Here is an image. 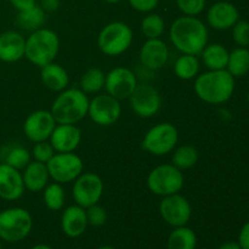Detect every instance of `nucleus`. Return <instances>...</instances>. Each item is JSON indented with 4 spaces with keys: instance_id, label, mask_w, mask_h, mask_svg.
I'll list each match as a JSON object with an SVG mask.
<instances>
[{
    "instance_id": "f257e3e1",
    "label": "nucleus",
    "mask_w": 249,
    "mask_h": 249,
    "mask_svg": "<svg viewBox=\"0 0 249 249\" xmlns=\"http://www.w3.org/2000/svg\"><path fill=\"white\" fill-rule=\"evenodd\" d=\"M208 28L197 16L182 15L178 17L169 28V38L173 45L181 53L201 55L208 44Z\"/></svg>"
},
{
    "instance_id": "f03ea898",
    "label": "nucleus",
    "mask_w": 249,
    "mask_h": 249,
    "mask_svg": "<svg viewBox=\"0 0 249 249\" xmlns=\"http://www.w3.org/2000/svg\"><path fill=\"white\" fill-rule=\"evenodd\" d=\"M194 89L198 99L209 105H223L232 97L235 78L226 70L207 71L195 78Z\"/></svg>"
},
{
    "instance_id": "7ed1b4c3",
    "label": "nucleus",
    "mask_w": 249,
    "mask_h": 249,
    "mask_svg": "<svg viewBox=\"0 0 249 249\" xmlns=\"http://www.w3.org/2000/svg\"><path fill=\"white\" fill-rule=\"evenodd\" d=\"M89 97L77 88H67L56 96L51 106V114L57 124H77L88 116Z\"/></svg>"
},
{
    "instance_id": "20e7f679",
    "label": "nucleus",
    "mask_w": 249,
    "mask_h": 249,
    "mask_svg": "<svg viewBox=\"0 0 249 249\" xmlns=\"http://www.w3.org/2000/svg\"><path fill=\"white\" fill-rule=\"evenodd\" d=\"M60 51V38L50 28H39L26 38L24 57L38 67H44L55 61Z\"/></svg>"
},
{
    "instance_id": "39448f33",
    "label": "nucleus",
    "mask_w": 249,
    "mask_h": 249,
    "mask_svg": "<svg viewBox=\"0 0 249 249\" xmlns=\"http://www.w3.org/2000/svg\"><path fill=\"white\" fill-rule=\"evenodd\" d=\"M134 40L133 29L122 21L106 24L97 36V46L107 56H119L128 51Z\"/></svg>"
},
{
    "instance_id": "423d86ee",
    "label": "nucleus",
    "mask_w": 249,
    "mask_h": 249,
    "mask_svg": "<svg viewBox=\"0 0 249 249\" xmlns=\"http://www.w3.org/2000/svg\"><path fill=\"white\" fill-rule=\"evenodd\" d=\"M33 219L27 209L14 207L0 212V240L15 243L31 233Z\"/></svg>"
},
{
    "instance_id": "0eeeda50",
    "label": "nucleus",
    "mask_w": 249,
    "mask_h": 249,
    "mask_svg": "<svg viewBox=\"0 0 249 249\" xmlns=\"http://www.w3.org/2000/svg\"><path fill=\"white\" fill-rule=\"evenodd\" d=\"M147 187L160 197L179 194L184 187V174L173 164H160L153 168L147 177Z\"/></svg>"
},
{
    "instance_id": "6e6552de",
    "label": "nucleus",
    "mask_w": 249,
    "mask_h": 249,
    "mask_svg": "<svg viewBox=\"0 0 249 249\" xmlns=\"http://www.w3.org/2000/svg\"><path fill=\"white\" fill-rule=\"evenodd\" d=\"M179 141V131L172 123L153 125L142 139V148L153 156H165L175 150Z\"/></svg>"
},
{
    "instance_id": "1a4fd4ad",
    "label": "nucleus",
    "mask_w": 249,
    "mask_h": 249,
    "mask_svg": "<svg viewBox=\"0 0 249 249\" xmlns=\"http://www.w3.org/2000/svg\"><path fill=\"white\" fill-rule=\"evenodd\" d=\"M104 181L96 173H82L74 180L72 189V196L75 204L89 208V207L97 204L104 195Z\"/></svg>"
},
{
    "instance_id": "9d476101",
    "label": "nucleus",
    "mask_w": 249,
    "mask_h": 249,
    "mask_svg": "<svg viewBox=\"0 0 249 249\" xmlns=\"http://www.w3.org/2000/svg\"><path fill=\"white\" fill-rule=\"evenodd\" d=\"M49 175L58 184L73 182L84 169L82 158L73 152L55 153L53 158L46 163Z\"/></svg>"
},
{
    "instance_id": "9b49d317",
    "label": "nucleus",
    "mask_w": 249,
    "mask_h": 249,
    "mask_svg": "<svg viewBox=\"0 0 249 249\" xmlns=\"http://www.w3.org/2000/svg\"><path fill=\"white\" fill-rule=\"evenodd\" d=\"M128 100L134 113L141 118H151L156 116L162 107L160 94L155 87L147 83L138 84Z\"/></svg>"
},
{
    "instance_id": "f8f14e48",
    "label": "nucleus",
    "mask_w": 249,
    "mask_h": 249,
    "mask_svg": "<svg viewBox=\"0 0 249 249\" xmlns=\"http://www.w3.org/2000/svg\"><path fill=\"white\" fill-rule=\"evenodd\" d=\"M160 214L163 220L173 228L187 225L192 215V207L189 199L180 194L162 197Z\"/></svg>"
},
{
    "instance_id": "ddd939ff",
    "label": "nucleus",
    "mask_w": 249,
    "mask_h": 249,
    "mask_svg": "<svg viewBox=\"0 0 249 249\" xmlns=\"http://www.w3.org/2000/svg\"><path fill=\"white\" fill-rule=\"evenodd\" d=\"M122 114L121 101L108 94L97 95L90 100L88 116L100 126H109L116 123Z\"/></svg>"
},
{
    "instance_id": "4468645a",
    "label": "nucleus",
    "mask_w": 249,
    "mask_h": 249,
    "mask_svg": "<svg viewBox=\"0 0 249 249\" xmlns=\"http://www.w3.org/2000/svg\"><path fill=\"white\" fill-rule=\"evenodd\" d=\"M139 82L135 73L126 67H116L109 71L105 79L106 92L117 100H128Z\"/></svg>"
},
{
    "instance_id": "2eb2a0df",
    "label": "nucleus",
    "mask_w": 249,
    "mask_h": 249,
    "mask_svg": "<svg viewBox=\"0 0 249 249\" xmlns=\"http://www.w3.org/2000/svg\"><path fill=\"white\" fill-rule=\"evenodd\" d=\"M57 125L55 118L50 111L38 109L29 114L23 123V133L26 138L32 142L48 141Z\"/></svg>"
},
{
    "instance_id": "dca6fc26",
    "label": "nucleus",
    "mask_w": 249,
    "mask_h": 249,
    "mask_svg": "<svg viewBox=\"0 0 249 249\" xmlns=\"http://www.w3.org/2000/svg\"><path fill=\"white\" fill-rule=\"evenodd\" d=\"M240 19V11L230 1H216L207 11L209 27L216 31H228Z\"/></svg>"
},
{
    "instance_id": "f3484780",
    "label": "nucleus",
    "mask_w": 249,
    "mask_h": 249,
    "mask_svg": "<svg viewBox=\"0 0 249 249\" xmlns=\"http://www.w3.org/2000/svg\"><path fill=\"white\" fill-rule=\"evenodd\" d=\"M24 184L22 173L6 163L0 164V198L4 201H17L23 196Z\"/></svg>"
},
{
    "instance_id": "a211bd4d",
    "label": "nucleus",
    "mask_w": 249,
    "mask_h": 249,
    "mask_svg": "<svg viewBox=\"0 0 249 249\" xmlns=\"http://www.w3.org/2000/svg\"><path fill=\"white\" fill-rule=\"evenodd\" d=\"M139 57L143 67L157 71L167 65L169 60V49L160 38L147 39L141 46Z\"/></svg>"
},
{
    "instance_id": "6ab92c4d",
    "label": "nucleus",
    "mask_w": 249,
    "mask_h": 249,
    "mask_svg": "<svg viewBox=\"0 0 249 249\" xmlns=\"http://www.w3.org/2000/svg\"><path fill=\"white\" fill-rule=\"evenodd\" d=\"M49 141L57 153L74 152L82 141V131L75 124H57Z\"/></svg>"
},
{
    "instance_id": "aec40b11",
    "label": "nucleus",
    "mask_w": 249,
    "mask_h": 249,
    "mask_svg": "<svg viewBox=\"0 0 249 249\" xmlns=\"http://www.w3.org/2000/svg\"><path fill=\"white\" fill-rule=\"evenodd\" d=\"M26 38L17 31H6L0 34V61L14 63L24 57Z\"/></svg>"
},
{
    "instance_id": "412c9836",
    "label": "nucleus",
    "mask_w": 249,
    "mask_h": 249,
    "mask_svg": "<svg viewBox=\"0 0 249 249\" xmlns=\"http://www.w3.org/2000/svg\"><path fill=\"white\" fill-rule=\"evenodd\" d=\"M87 211L83 207L74 204L63 211L61 216V228L66 236L75 238L82 236L88 228Z\"/></svg>"
},
{
    "instance_id": "4be33fe9",
    "label": "nucleus",
    "mask_w": 249,
    "mask_h": 249,
    "mask_svg": "<svg viewBox=\"0 0 249 249\" xmlns=\"http://www.w3.org/2000/svg\"><path fill=\"white\" fill-rule=\"evenodd\" d=\"M22 178H23L24 189L28 190L29 192H39L43 191L49 184L50 175L45 163L33 160L23 169Z\"/></svg>"
},
{
    "instance_id": "5701e85b",
    "label": "nucleus",
    "mask_w": 249,
    "mask_h": 249,
    "mask_svg": "<svg viewBox=\"0 0 249 249\" xmlns=\"http://www.w3.org/2000/svg\"><path fill=\"white\" fill-rule=\"evenodd\" d=\"M40 79L49 90L55 92L63 91L70 84L68 72L55 61L40 68Z\"/></svg>"
},
{
    "instance_id": "b1692460",
    "label": "nucleus",
    "mask_w": 249,
    "mask_h": 249,
    "mask_svg": "<svg viewBox=\"0 0 249 249\" xmlns=\"http://www.w3.org/2000/svg\"><path fill=\"white\" fill-rule=\"evenodd\" d=\"M230 51L219 43L207 44L206 48L202 50L201 57L203 65L208 68V71L226 70Z\"/></svg>"
},
{
    "instance_id": "393cba45",
    "label": "nucleus",
    "mask_w": 249,
    "mask_h": 249,
    "mask_svg": "<svg viewBox=\"0 0 249 249\" xmlns=\"http://www.w3.org/2000/svg\"><path fill=\"white\" fill-rule=\"evenodd\" d=\"M46 22V12L41 9L40 5H34L33 7L24 11H18L16 16V24L21 29L27 32H34L43 28Z\"/></svg>"
},
{
    "instance_id": "a878e982",
    "label": "nucleus",
    "mask_w": 249,
    "mask_h": 249,
    "mask_svg": "<svg viewBox=\"0 0 249 249\" xmlns=\"http://www.w3.org/2000/svg\"><path fill=\"white\" fill-rule=\"evenodd\" d=\"M226 71L233 78L245 77L249 72V49L238 46L229 53Z\"/></svg>"
},
{
    "instance_id": "bb28decb",
    "label": "nucleus",
    "mask_w": 249,
    "mask_h": 249,
    "mask_svg": "<svg viewBox=\"0 0 249 249\" xmlns=\"http://www.w3.org/2000/svg\"><path fill=\"white\" fill-rule=\"evenodd\" d=\"M201 62L195 55L181 53L174 63V73L179 79L192 80L199 74Z\"/></svg>"
},
{
    "instance_id": "cd10ccee",
    "label": "nucleus",
    "mask_w": 249,
    "mask_h": 249,
    "mask_svg": "<svg viewBox=\"0 0 249 249\" xmlns=\"http://www.w3.org/2000/svg\"><path fill=\"white\" fill-rule=\"evenodd\" d=\"M167 246L168 249H196L197 236L186 225L174 228L168 237Z\"/></svg>"
},
{
    "instance_id": "c85d7f7f",
    "label": "nucleus",
    "mask_w": 249,
    "mask_h": 249,
    "mask_svg": "<svg viewBox=\"0 0 249 249\" xmlns=\"http://www.w3.org/2000/svg\"><path fill=\"white\" fill-rule=\"evenodd\" d=\"M105 79H106V74L104 73V71L96 67L89 68L80 78L79 89L87 95L97 94L105 88Z\"/></svg>"
},
{
    "instance_id": "c756f323",
    "label": "nucleus",
    "mask_w": 249,
    "mask_h": 249,
    "mask_svg": "<svg viewBox=\"0 0 249 249\" xmlns=\"http://www.w3.org/2000/svg\"><path fill=\"white\" fill-rule=\"evenodd\" d=\"M199 153L197 148L192 145H182L178 147L173 153L172 164L178 169L186 170L195 167L198 162Z\"/></svg>"
},
{
    "instance_id": "7c9ffc66",
    "label": "nucleus",
    "mask_w": 249,
    "mask_h": 249,
    "mask_svg": "<svg viewBox=\"0 0 249 249\" xmlns=\"http://www.w3.org/2000/svg\"><path fill=\"white\" fill-rule=\"evenodd\" d=\"M43 199L45 206L50 211H61L63 206H65L66 199V194L62 187V184L53 182V184L46 185L45 189L43 190Z\"/></svg>"
},
{
    "instance_id": "2f4dec72",
    "label": "nucleus",
    "mask_w": 249,
    "mask_h": 249,
    "mask_svg": "<svg viewBox=\"0 0 249 249\" xmlns=\"http://www.w3.org/2000/svg\"><path fill=\"white\" fill-rule=\"evenodd\" d=\"M165 31V22L160 15L148 12L141 21V32L147 39H157Z\"/></svg>"
},
{
    "instance_id": "473e14b6",
    "label": "nucleus",
    "mask_w": 249,
    "mask_h": 249,
    "mask_svg": "<svg viewBox=\"0 0 249 249\" xmlns=\"http://www.w3.org/2000/svg\"><path fill=\"white\" fill-rule=\"evenodd\" d=\"M32 162V153L22 146H15L6 153L5 162L17 170L24 169Z\"/></svg>"
},
{
    "instance_id": "72a5a7b5",
    "label": "nucleus",
    "mask_w": 249,
    "mask_h": 249,
    "mask_svg": "<svg viewBox=\"0 0 249 249\" xmlns=\"http://www.w3.org/2000/svg\"><path fill=\"white\" fill-rule=\"evenodd\" d=\"M56 151L50 143V141H41V142H36L33 146L32 150V157L34 160L40 163H48L51 158L55 156Z\"/></svg>"
},
{
    "instance_id": "f704fd0d",
    "label": "nucleus",
    "mask_w": 249,
    "mask_h": 249,
    "mask_svg": "<svg viewBox=\"0 0 249 249\" xmlns=\"http://www.w3.org/2000/svg\"><path fill=\"white\" fill-rule=\"evenodd\" d=\"M178 9L186 16H198L206 9L207 0H175Z\"/></svg>"
},
{
    "instance_id": "c9c22d12",
    "label": "nucleus",
    "mask_w": 249,
    "mask_h": 249,
    "mask_svg": "<svg viewBox=\"0 0 249 249\" xmlns=\"http://www.w3.org/2000/svg\"><path fill=\"white\" fill-rule=\"evenodd\" d=\"M232 39L238 46L247 48L249 45V22L246 19H238L232 27Z\"/></svg>"
},
{
    "instance_id": "e433bc0d",
    "label": "nucleus",
    "mask_w": 249,
    "mask_h": 249,
    "mask_svg": "<svg viewBox=\"0 0 249 249\" xmlns=\"http://www.w3.org/2000/svg\"><path fill=\"white\" fill-rule=\"evenodd\" d=\"M87 211V218H88V224L95 228H100V226L104 225L107 220V213L106 209L104 207L100 206L99 203L94 204V206L89 207V208L85 209Z\"/></svg>"
},
{
    "instance_id": "4c0bfd02",
    "label": "nucleus",
    "mask_w": 249,
    "mask_h": 249,
    "mask_svg": "<svg viewBox=\"0 0 249 249\" xmlns=\"http://www.w3.org/2000/svg\"><path fill=\"white\" fill-rule=\"evenodd\" d=\"M128 2L135 11L148 14L158 6L160 0H128Z\"/></svg>"
},
{
    "instance_id": "58836bf2",
    "label": "nucleus",
    "mask_w": 249,
    "mask_h": 249,
    "mask_svg": "<svg viewBox=\"0 0 249 249\" xmlns=\"http://www.w3.org/2000/svg\"><path fill=\"white\" fill-rule=\"evenodd\" d=\"M238 245L241 249H249V221L242 226L238 235Z\"/></svg>"
},
{
    "instance_id": "ea45409f",
    "label": "nucleus",
    "mask_w": 249,
    "mask_h": 249,
    "mask_svg": "<svg viewBox=\"0 0 249 249\" xmlns=\"http://www.w3.org/2000/svg\"><path fill=\"white\" fill-rule=\"evenodd\" d=\"M10 2L17 10V12L28 10L36 5V0H10Z\"/></svg>"
},
{
    "instance_id": "a19ab883",
    "label": "nucleus",
    "mask_w": 249,
    "mask_h": 249,
    "mask_svg": "<svg viewBox=\"0 0 249 249\" xmlns=\"http://www.w3.org/2000/svg\"><path fill=\"white\" fill-rule=\"evenodd\" d=\"M40 6L46 14L53 12L60 7V0H40Z\"/></svg>"
},
{
    "instance_id": "79ce46f5",
    "label": "nucleus",
    "mask_w": 249,
    "mask_h": 249,
    "mask_svg": "<svg viewBox=\"0 0 249 249\" xmlns=\"http://www.w3.org/2000/svg\"><path fill=\"white\" fill-rule=\"evenodd\" d=\"M219 249H241L238 242H233V241H229V242L223 243Z\"/></svg>"
},
{
    "instance_id": "37998d69",
    "label": "nucleus",
    "mask_w": 249,
    "mask_h": 249,
    "mask_svg": "<svg viewBox=\"0 0 249 249\" xmlns=\"http://www.w3.org/2000/svg\"><path fill=\"white\" fill-rule=\"evenodd\" d=\"M32 249H53V248H51L50 246H46V245H36Z\"/></svg>"
},
{
    "instance_id": "c03bdc74",
    "label": "nucleus",
    "mask_w": 249,
    "mask_h": 249,
    "mask_svg": "<svg viewBox=\"0 0 249 249\" xmlns=\"http://www.w3.org/2000/svg\"><path fill=\"white\" fill-rule=\"evenodd\" d=\"M106 2H108V4H117V2L122 1V0H105Z\"/></svg>"
},
{
    "instance_id": "a18cd8bd",
    "label": "nucleus",
    "mask_w": 249,
    "mask_h": 249,
    "mask_svg": "<svg viewBox=\"0 0 249 249\" xmlns=\"http://www.w3.org/2000/svg\"><path fill=\"white\" fill-rule=\"evenodd\" d=\"M99 249H114V248L111 247V246H104V247H100Z\"/></svg>"
},
{
    "instance_id": "49530a36",
    "label": "nucleus",
    "mask_w": 249,
    "mask_h": 249,
    "mask_svg": "<svg viewBox=\"0 0 249 249\" xmlns=\"http://www.w3.org/2000/svg\"><path fill=\"white\" fill-rule=\"evenodd\" d=\"M247 100H248V104H249V92H248V95H247Z\"/></svg>"
},
{
    "instance_id": "de8ad7c7",
    "label": "nucleus",
    "mask_w": 249,
    "mask_h": 249,
    "mask_svg": "<svg viewBox=\"0 0 249 249\" xmlns=\"http://www.w3.org/2000/svg\"><path fill=\"white\" fill-rule=\"evenodd\" d=\"M0 249H1V240H0Z\"/></svg>"
},
{
    "instance_id": "09e8293b",
    "label": "nucleus",
    "mask_w": 249,
    "mask_h": 249,
    "mask_svg": "<svg viewBox=\"0 0 249 249\" xmlns=\"http://www.w3.org/2000/svg\"><path fill=\"white\" fill-rule=\"evenodd\" d=\"M199 249H207V248H199Z\"/></svg>"
},
{
    "instance_id": "8fccbe9b",
    "label": "nucleus",
    "mask_w": 249,
    "mask_h": 249,
    "mask_svg": "<svg viewBox=\"0 0 249 249\" xmlns=\"http://www.w3.org/2000/svg\"><path fill=\"white\" fill-rule=\"evenodd\" d=\"M36 1H40V0H36Z\"/></svg>"
}]
</instances>
